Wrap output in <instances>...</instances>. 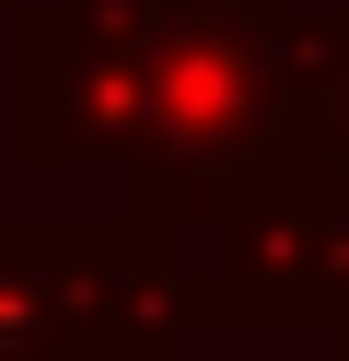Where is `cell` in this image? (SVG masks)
<instances>
[{
  "instance_id": "6da1fadb",
  "label": "cell",
  "mask_w": 349,
  "mask_h": 361,
  "mask_svg": "<svg viewBox=\"0 0 349 361\" xmlns=\"http://www.w3.org/2000/svg\"><path fill=\"white\" fill-rule=\"evenodd\" d=\"M291 94H302V175L349 198V12L291 24Z\"/></svg>"
}]
</instances>
